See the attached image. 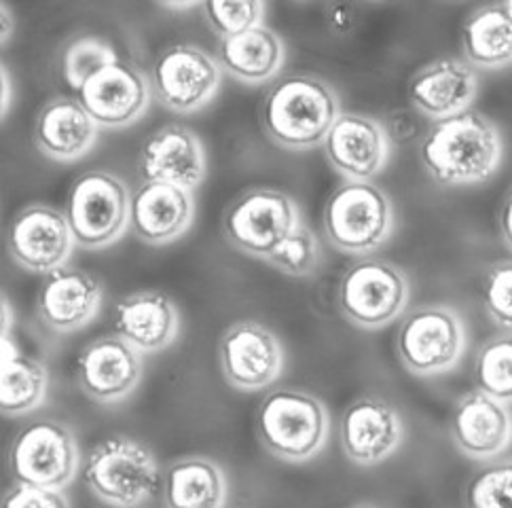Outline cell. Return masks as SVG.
Returning a JSON list of instances; mask_svg holds the SVG:
<instances>
[{"label":"cell","instance_id":"obj_7","mask_svg":"<svg viewBox=\"0 0 512 508\" xmlns=\"http://www.w3.org/2000/svg\"><path fill=\"white\" fill-rule=\"evenodd\" d=\"M411 282L405 271L390 261L362 259L345 269L337 303L341 316L356 329H386L407 312Z\"/></svg>","mask_w":512,"mask_h":508},{"label":"cell","instance_id":"obj_19","mask_svg":"<svg viewBox=\"0 0 512 508\" xmlns=\"http://www.w3.org/2000/svg\"><path fill=\"white\" fill-rule=\"evenodd\" d=\"M104 301V284L83 269L62 267L49 274L39 290L36 312L49 331L77 333L94 320Z\"/></svg>","mask_w":512,"mask_h":508},{"label":"cell","instance_id":"obj_40","mask_svg":"<svg viewBox=\"0 0 512 508\" xmlns=\"http://www.w3.org/2000/svg\"><path fill=\"white\" fill-rule=\"evenodd\" d=\"M504 9H506L508 17H510V20H512V0H510V3H504Z\"/></svg>","mask_w":512,"mask_h":508},{"label":"cell","instance_id":"obj_30","mask_svg":"<svg viewBox=\"0 0 512 508\" xmlns=\"http://www.w3.org/2000/svg\"><path fill=\"white\" fill-rule=\"evenodd\" d=\"M117 60V51L111 43L98 39V36H81V39L72 41L62 53L64 79L77 92L96 72L111 66Z\"/></svg>","mask_w":512,"mask_h":508},{"label":"cell","instance_id":"obj_3","mask_svg":"<svg viewBox=\"0 0 512 508\" xmlns=\"http://www.w3.org/2000/svg\"><path fill=\"white\" fill-rule=\"evenodd\" d=\"M256 434L276 460L305 464L324 451L331 437V413L312 392L278 388L263 398Z\"/></svg>","mask_w":512,"mask_h":508},{"label":"cell","instance_id":"obj_5","mask_svg":"<svg viewBox=\"0 0 512 508\" xmlns=\"http://www.w3.org/2000/svg\"><path fill=\"white\" fill-rule=\"evenodd\" d=\"M326 240L339 252L364 257L386 244L396 227L392 197L373 183H345L324 206Z\"/></svg>","mask_w":512,"mask_h":508},{"label":"cell","instance_id":"obj_25","mask_svg":"<svg viewBox=\"0 0 512 508\" xmlns=\"http://www.w3.org/2000/svg\"><path fill=\"white\" fill-rule=\"evenodd\" d=\"M216 60L223 72L246 85H261L278 77L286 60L282 36L265 24L221 39Z\"/></svg>","mask_w":512,"mask_h":508},{"label":"cell","instance_id":"obj_36","mask_svg":"<svg viewBox=\"0 0 512 508\" xmlns=\"http://www.w3.org/2000/svg\"><path fill=\"white\" fill-rule=\"evenodd\" d=\"M498 225H500V233H502L504 244L512 250V189L508 191V195L504 197V202H502Z\"/></svg>","mask_w":512,"mask_h":508},{"label":"cell","instance_id":"obj_10","mask_svg":"<svg viewBox=\"0 0 512 508\" xmlns=\"http://www.w3.org/2000/svg\"><path fill=\"white\" fill-rule=\"evenodd\" d=\"M9 468L17 483L64 492L81 468L75 434L51 420L26 426L11 443Z\"/></svg>","mask_w":512,"mask_h":508},{"label":"cell","instance_id":"obj_18","mask_svg":"<svg viewBox=\"0 0 512 508\" xmlns=\"http://www.w3.org/2000/svg\"><path fill=\"white\" fill-rule=\"evenodd\" d=\"M77 100L100 127L136 123L151 100V81L132 62L117 60L77 89Z\"/></svg>","mask_w":512,"mask_h":508},{"label":"cell","instance_id":"obj_17","mask_svg":"<svg viewBox=\"0 0 512 508\" xmlns=\"http://www.w3.org/2000/svg\"><path fill=\"white\" fill-rule=\"evenodd\" d=\"M449 432L453 445L474 462H496L512 445V411L479 388L457 398Z\"/></svg>","mask_w":512,"mask_h":508},{"label":"cell","instance_id":"obj_16","mask_svg":"<svg viewBox=\"0 0 512 508\" xmlns=\"http://www.w3.org/2000/svg\"><path fill=\"white\" fill-rule=\"evenodd\" d=\"M324 151L333 170L347 183H371L388 166L392 142L379 119L341 113L324 142Z\"/></svg>","mask_w":512,"mask_h":508},{"label":"cell","instance_id":"obj_14","mask_svg":"<svg viewBox=\"0 0 512 508\" xmlns=\"http://www.w3.org/2000/svg\"><path fill=\"white\" fill-rule=\"evenodd\" d=\"M144 358L119 335H102L79 356L77 377L83 394L100 405H117L140 386Z\"/></svg>","mask_w":512,"mask_h":508},{"label":"cell","instance_id":"obj_21","mask_svg":"<svg viewBox=\"0 0 512 508\" xmlns=\"http://www.w3.org/2000/svg\"><path fill=\"white\" fill-rule=\"evenodd\" d=\"M477 94V70L460 58H438L419 68L409 83L411 104L434 121L466 113Z\"/></svg>","mask_w":512,"mask_h":508},{"label":"cell","instance_id":"obj_27","mask_svg":"<svg viewBox=\"0 0 512 508\" xmlns=\"http://www.w3.org/2000/svg\"><path fill=\"white\" fill-rule=\"evenodd\" d=\"M47 388V367L41 360L22 354L9 331H5L3 367H0V409L7 417L28 415L45 403Z\"/></svg>","mask_w":512,"mask_h":508},{"label":"cell","instance_id":"obj_28","mask_svg":"<svg viewBox=\"0 0 512 508\" xmlns=\"http://www.w3.org/2000/svg\"><path fill=\"white\" fill-rule=\"evenodd\" d=\"M462 49L472 68L500 70L512 64V20L504 5L481 7L468 15Z\"/></svg>","mask_w":512,"mask_h":508},{"label":"cell","instance_id":"obj_9","mask_svg":"<svg viewBox=\"0 0 512 508\" xmlns=\"http://www.w3.org/2000/svg\"><path fill=\"white\" fill-rule=\"evenodd\" d=\"M299 225V204L284 191L271 187H254L237 195L223 216L227 242L248 257L263 261H269Z\"/></svg>","mask_w":512,"mask_h":508},{"label":"cell","instance_id":"obj_23","mask_svg":"<svg viewBox=\"0 0 512 508\" xmlns=\"http://www.w3.org/2000/svg\"><path fill=\"white\" fill-rule=\"evenodd\" d=\"M117 335L142 352L157 354L170 348L180 333L178 305L157 290H142L115 307Z\"/></svg>","mask_w":512,"mask_h":508},{"label":"cell","instance_id":"obj_1","mask_svg":"<svg viewBox=\"0 0 512 508\" xmlns=\"http://www.w3.org/2000/svg\"><path fill=\"white\" fill-rule=\"evenodd\" d=\"M419 159L438 185H479L500 172L504 138L489 117L466 111L430 127L419 147Z\"/></svg>","mask_w":512,"mask_h":508},{"label":"cell","instance_id":"obj_2","mask_svg":"<svg viewBox=\"0 0 512 508\" xmlns=\"http://www.w3.org/2000/svg\"><path fill=\"white\" fill-rule=\"evenodd\" d=\"M341 117L335 87L314 75H288L271 85L261 121L267 136L286 151H309L326 142Z\"/></svg>","mask_w":512,"mask_h":508},{"label":"cell","instance_id":"obj_12","mask_svg":"<svg viewBox=\"0 0 512 508\" xmlns=\"http://www.w3.org/2000/svg\"><path fill=\"white\" fill-rule=\"evenodd\" d=\"M218 365L227 384L240 392H261L284 371L280 337L256 320L233 322L218 343Z\"/></svg>","mask_w":512,"mask_h":508},{"label":"cell","instance_id":"obj_35","mask_svg":"<svg viewBox=\"0 0 512 508\" xmlns=\"http://www.w3.org/2000/svg\"><path fill=\"white\" fill-rule=\"evenodd\" d=\"M3 508H72V504L60 489L15 483L3 498Z\"/></svg>","mask_w":512,"mask_h":508},{"label":"cell","instance_id":"obj_37","mask_svg":"<svg viewBox=\"0 0 512 508\" xmlns=\"http://www.w3.org/2000/svg\"><path fill=\"white\" fill-rule=\"evenodd\" d=\"M0 9H3V41H7L13 32V15L7 5H3Z\"/></svg>","mask_w":512,"mask_h":508},{"label":"cell","instance_id":"obj_15","mask_svg":"<svg viewBox=\"0 0 512 508\" xmlns=\"http://www.w3.org/2000/svg\"><path fill=\"white\" fill-rule=\"evenodd\" d=\"M341 449L345 458L364 466L390 460L405 441L400 413L379 396H360L341 415Z\"/></svg>","mask_w":512,"mask_h":508},{"label":"cell","instance_id":"obj_38","mask_svg":"<svg viewBox=\"0 0 512 508\" xmlns=\"http://www.w3.org/2000/svg\"><path fill=\"white\" fill-rule=\"evenodd\" d=\"M9 72L7 68H3V115L7 113V106H9Z\"/></svg>","mask_w":512,"mask_h":508},{"label":"cell","instance_id":"obj_39","mask_svg":"<svg viewBox=\"0 0 512 508\" xmlns=\"http://www.w3.org/2000/svg\"><path fill=\"white\" fill-rule=\"evenodd\" d=\"M350 508H381V506L375 504V502H356V504H352Z\"/></svg>","mask_w":512,"mask_h":508},{"label":"cell","instance_id":"obj_20","mask_svg":"<svg viewBox=\"0 0 512 508\" xmlns=\"http://www.w3.org/2000/svg\"><path fill=\"white\" fill-rule=\"evenodd\" d=\"M208 172L201 138L185 125H166L144 140L140 149V174L144 180L170 183L193 191Z\"/></svg>","mask_w":512,"mask_h":508},{"label":"cell","instance_id":"obj_6","mask_svg":"<svg viewBox=\"0 0 512 508\" xmlns=\"http://www.w3.org/2000/svg\"><path fill=\"white\" fill-rule=\"evenodd\" d=\"M466 350V320L451 305H422L400 322L396 354L400 365L415 377L451 373L462 362Z\"/></svg>","mask_w":512,"mask_h":508},{"label":"cell","instance_id":"obj_22","mask_svg":"<svg viewBox=\"0 0 512 508\" xmlns=\"http://www.w3.org/2000/svg\"><path fill=\"white\" fill-rule=\"evenodd\" d=\"M195 219L193 191L144 180L132 195V229L144 244L163 246L185 235Z\"/></svg>","mask_w":512,"mask_h":508},{"label":"cell","instance_id":"obj_24","mask_svg":"<svg viewBox=\"0 0 512 508\" xmlns=\"http://www.w3.org/2000/svg\"><path fill=\"white\" fill-rule=\"evenodd\" d=\"M98 127L77 98H53L36 117L34 144L49 159L75 161L94 149Z\"/></svg>","mask_w":512,"mask_h":508},{"label":"cell","instance_id":"obj_31","mask_svg":"<svg viewBox=\"0 0 512 508\" xmlns=\"http://www.w3.org/2000/svg\"><path fill=\"white\" fill-rule=\"evenodd\" d=\"M464 508H512V458L489 462L468 481Z\"/></svg>","mask_w":512,"mask_h":508},{"label":"cell","instance_id":"obj_11","mask_svg":"<svg viewBox=\"0 0 512 508\" xmlns=\"http://www.w3.org/2000/svg\"><path fill=\"white\" fill-rule=\"evenodd\" d=\"M223 68L206 49L178 43L163 49L151 70L155 98L174 113H195L212 102Z\"/></svg>","mask_w":512,"mask_h":508},{"label":"cell","instance_id":"obj_4","mask_svg":"<svg viewBox=\"0 0 512 508\" xmlns=\"http://www.w3.org/2000/svg\"><path fill=\"white\" fill-rule=\"evenodd\" d=\"M83 481L111 508H140L161 483L153 451L130 437H113L94 447L83 464Z\"/></svg>","mask_w":512,"mask_h":508},{"label":"cell","instance_id":"obj_8","mask_svg":"<svg viewBox=\"0 0 512 508\" xmlns=\"http://www.w3.org/2000/svg\"><path fill=\"white\" fill-rule=\"evenodd\" d=\"M66 219L75 244L100 250L121 240L132 221V195L108 170H89L75 180L66 199Z\"/></svg>","mask_w":512,"mask_h":508},{"label":"cell","instance_id":"obj_32","mask_svg":"<svg viewBox=\"0 0 512 508\" xmlns=\"http://www.w3.org/2000/svg\"><path fill=\"white\" fill-rule=\"evenodd\" d=\"M322 261V248L316 233L307 225H299L269 257V265L290 278H309L316 274Z\"/></svg>","mask_w":512,"mask_h":508},{"label":"cell","instance_id":"obj_13","mask_svg":"<svg viewBox=\"0 0 512 508\" xmlns=\"http://www.w3.org/2000/svg\"><path fill=\"white\" fill-rule=\"evenodd\" d=\"M7 246L11 259L22 269L49 276L66 267L75 235L64 212L47 204H30L11 221Z\"/></svg>","mask_w":512,"mask_h":508},{"label":"cell","instance_id":"obj_33","mask_svg":"<svg viewBox=\"0 0 512 508\" xmlns=\"http://www.w3.org/2000/svg\"><path fill=\"white\" fill-rule=\"evenodd\" d=\"M204 11L210 28L221 39H229V36L261 26L265 5L259 0H208Z\"/></svg>","mask_w":512,"mask_h":508},{"label":"cell","instance_id":"obj_26","mask_svg":"<svg viewBox=\"0 0 512 508\" xmlns=\"http://www.w3.org/2000/svg\"><path fill=\"white\" fill-rule=\"evenodd\" d=\"M161 494L166 508H227L229 479L212 458L185 456L166 468Z\"/></svg>","mask_w":512,"mask_h":508},{"label":"cell","instance_id":"obj_34","mask_svg":"<svg viewBox=\"0 0 512 508\" xmlns=\"http://www.w3.org/2000/svg\"><path fill=\"white\" fill-rule=\"evenodd\" d=\"M481 301L487 318L512 333V261L491 265L481 286Z\"/></svg>","mask_w":512,"mask_h":508},{"label":"cell","instance_id":"obj_29","mask_svg":"<svg viewBox=\"0 0 512 508\" xmlns=\"http://www.w3.org/2000/svg\"><path fill=\"white\" fill-rule=\"evenodd\" d=\"M477 388L512 405V333H502L483 343L474 360Z\"/></svg>","mask_w":512,"mask_h":508}]
</instances>
